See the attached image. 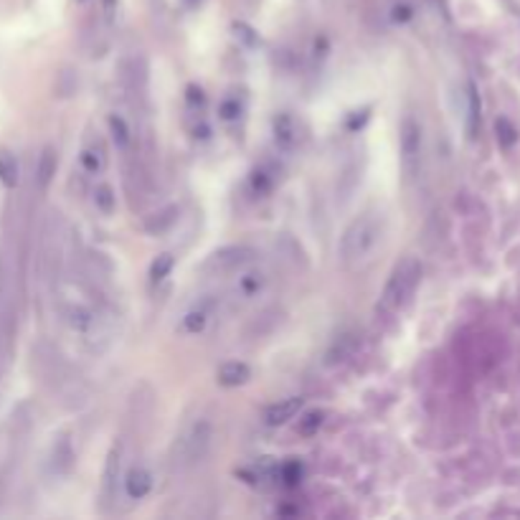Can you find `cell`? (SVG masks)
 Segmentation results:
<instances>
[{
    "label": "cell",
    "instance_id": "6da1fadb",
    "mask_svg": "<svg viewBox=\"0 0 520 520\" xmlns=\"http://www.w3.org/2000/svg\"><path fill=\"white\" fill-rule=\"evenodd\" d=\"M61 317L67 328L90 345H97L110 335V320L84 287L71 284L69 290H61Z\"/></svg>",
    "mask_w": 520,
    "mask_h": 520
},
{
    "label": "cell",
    "instance_id": "7a4b0ae2",
    "mask_svg": "<svg viewBox=\"0 0 520 520\" xmlns=\"http://www.w3.org/2000/svg\"><path fill=\"white\" fill-rule=\"evenodd\" d=\"M386 234V218L381 211H363L353 218L351 224L345 227L343 237H340L338 257L343 261V267H358L368 260L378 244L384 241Z\"/></svg>",
    "mask_w": 520,
    "mask_h": 520
},
{
    "label": "cell",
    "instance_id": "3957f363",
    "mask_svg": "<svg viewBox=\"0 0 520 520\" xmlns=\"http://www.w3.org/2000/svg\"><path fill=\"white\" fill-rule=\"evenodd\" d=\"M419 282H421V264L414 257L401 260L394 267V271L388 274L384 292H381V302L378 307L384 310L386 315H396L411 302V297L417 292Z\"/></svg>",
    "mask_w": 520,
    "mask_h": 520
},
{
    "label": "cell",
    "instance_id": "277c9868",
    "mask_svg": "<svg viewBox=\"0 0 520 520\" xmlns=\"http://www.w3.org/2000/svg\"><path fill=\"white\" fill-rule=\"evenodd\" d=\"M424 160V125L417 120V114H404L398 125V163L407 181H414L421 170Z\"/></svg>",
    "mask_w": 520,
    "mask_h": 520
},
{
    "label": "cell",
    "instance_id": "5b68a950",
    "mask_svg": "<svg viewBox=\"0 0 520 520\" xmlns=\"http://www.w3.org/2000/svg\"><path fill=\"white\" fill-rule=\"evenodd\" d=\"M211 444H214V424L206 417H198L186 427L181 440L175 444V452H178L175 462H181L183 467L198 464L208 454Z\"/></svg>",
    "mask_w": 520,
    "mask_h": 520
},
{
    "label": "cell",
    "instance_id": "8992f818",
    "mask_svg": "<svg viewBox=\"0 0 520 520\" xmlns=\"http://www.w3.org/2000/svg\"><path fill=\"white\" fill-rule=\"evenodd\" d=\"M257 257V251L251 249V247H224V249L214 251L208 261L204 264V270L208 274H214V277H227V274H237L241 271L251 260Z\"/></svg>",
    "mask_w": 520,
    "mask_h": 520
},
{
    "label": "cell",
    "instance_id": "52a82bcc",
    "mask_svg": "<svg viewBox=\"0 0 520 520\" xmlns=\"http://www.w3.org/2000/svg\"><path fill=\"white\" fill-rule=\"evenodd\" d=\"M271 137H274V145L277 150H282L287 155H292L294 150L302 143V130L300 122L294 120L292 112H277L271 120Z\"/></svg>",
    "mask_w": 520,
    "mask_h": 520
},
{
    "label": "cell",
    "instance_id": "ba28073f",
    "mask_svg": "<svg viewBox=\"0 0 520 520\" xmlns=\"http://www.w3.org/2000/svg\"><path fill=\"white\" fill-rule=\"evenodd\" d=\"M216 310H218L216 294L198 297V300L186 310V315H183V330H186L188 335H201V333L208 328V323H211V317L216 315Z\"/></svg>",
    "mask_w": 520,
    "mask_h": 520
},
{
    "label": "cell",
    "instance_id": "9c48e42d",
    "mask_svg": "<svg viewBox=\"0 0 520 520\" xmlns=\"http://www.w3.org/2000/svg\"><path fill=\"white\" fill-rule=\"evenodd\" d=\"M122 480V447L112 444V450L107 454V462H104V475H102V500L104 505H110L117 498V485Z\"/></svg>",
    "mask_w": 520,
    "mask_h": 520
},
{
    "label": "cell",
    "instance_id": "30bf717a",
    "mask_svg": "<svg viewBox=\"0 0 520 520\" xmlns=\"http://www.w3.org/2000/svg\"><path fill=\"white\" fill-rule=\"evenodd\" d=\"M80 165L87 175H102L107 168V147L100 137H90L80 150Z\"/></svg>",
    "mask_w": 520,
    "mask_h": 520
},
{
    "label": "cell",
    "instance_id": "8fae6325",
    "mask_svg": "<svg viewBox=\"0 0 520 520\" xmlns=\"http://www.w3.org/2000/svg\"><path fill=\"white\" fill-rule=\"evenodd\" d=\"M153 472L147 470L145 464H133L130 470L125 472L122 477V487H125L127 498L130 500H143L150 495V490H153Z\"/></svg>",
    "mask_w": 520,
    "mask_h": 520
},
{
    "label": "cell",
    "instance_id": "7c38bea8",
    "mask_svg": "<svg viewBox=\"0 0 520 520\" xmlns=\"http://www.w3.org/2000/svg\"><path fill=\"white\" fill-rule=\"evenodd\" d=\"M302 409H305V398H302V396H290V398H282V401L271 404V407L264 411V421H267L270 427H284V424H290Z\"/></svg>",
    "mask_w": 520,
    "mask_h": 520
},
{
    "label": "cell",
    "instance_id": "4fadbf2b",
    "mask_svg": "<svg viewBox=\"0 0 520 520\" xmlns=\"http://www.w3.org/2000/svg\"><path fill=\"white\" fill-rule=\"evenodd\" d=\"M251 368L244 361H227L218 366L216 371V381L224 388H239V386L249 384Z\"/></svg>",
    "mask_w": 520,
    "mask_h": 520
},
{
    "label": "cell",
    "instance_id": "5bb4252c",
    "mask_svg": "<svg viewBox=\"0 0 520 520\" xmlns=\"http://www.w3.org/2000/svg\"><path fill=\"white\" fill-rule=\"evenodd\" d=\"M107 127H110L114 147H117L120 153H130L133 145H135V133H133V127H130L125 117L120 112H112L107 117Z\"/></svg>",
    "mask_w": 520,
    "mask_h": 520
},
{
    "label": "cell",
    "instance_id": "9a60e30c",
    "mask_svg": "<svg viewBox=\"0 0 520 520\" xmlns=\"http://www.w3.org/2000/svg\"><path fill=\"white\" fill-rule=\"evenodd\" d=\"M264 287H267V274L261 270H251V271H244V274H239L237 280V297L241 300H254V297H260L264 292Z\"/></svg>",
    "mask_w": 520,
    "mask_h": 520
},
{
    "label": "cell",
    "instance_id": "2e32d148",
    "mask_svg": "<svg viewBox=\"0 0 520 520\" xmlns=\"http://www.w3.org/2000/svg\"><path fill=\"white\" fill-rule=\"evenodd\" d=\"M21 181V165L11 150H0V183L5 188H16Z\"/></svg>",
    "mask_w": 520,
    "mask_h": 520
},
{
    "label": "cell",
    "instance_id": "e0dca14e",
    "mask_svg": "<svg viewBox=\"0 0 520 520\" xmlns=\"http://www.w3.org/2000/svg\"><path fill=\"white\" fill-rule=\"evenodd\" d=\"M175 267V257L170 251H163L155 260L150 261V282L163 284L170 277V271Z\"/></svg>",
    "mask_w": 520,
    "mask_h": 520
},
{
    "label": "cell",
    "instance_id": "ac0fdd59",
    "mask_svg": "<svg viewBox=\"0 0 520 520\" xmlns=\"http://www.w3.org/2000/svg\"><path fill=\"white\" fill-rule=\"evenodd\" d=\"M54 173H57V153H54V147H46L44 153H41V160H38V170H36L41 191L48 188V183L54 178Z\"/></svg>",
    "mask_w": 520,
    "mask_h": 520
},
{
    "label": "cell",
    "instance_id": "d6986e66",
    "mask_svg": "<svg viewBox=\"0 0 520 520\" xmlns=\"http://www.w3.org/2000/svg\"><path fill=\"white\" fill-rule=\"evenodd\" d=\"M94 206L97 211H102L104 216H112L114 208H117V196H114V188L110 183H100L94 188Z\"/></svg>",
    "mask_w": 520,
    "mask_h": 520
},
{
    "label": "cell",
    "instance_id": "ffe728a7",
    "mask_svg": "<svg viewBox=\"0 0 520 520\" xmlns=\"http://www.w3.org/2000/svg\"><path fill=\"white\" fill-rule=\"evenodd\" d=\"M325 411H320V409H315V411H307V414H302V419H300V424H297V431L302 434V437H315L317 431L323 430V424H325Z\"/></svg>",
    "mask_w": 520,
    "mask_h": 520
},
{
    "label": "cell",
    "instance_id": "44dd1931",
    "mask_svg": "<svg viewBox=\"0 0 520 520\" xmlns=\"http://www.w3.org/2000/svg\"><path fill=\"white\" fill-rule=\"evenodd\" d=\"M218 117H221L227 125L237 122L239 117H241V104H239V100H224V102L218 104Z\"/></svg>",
    "mask_w": 520,
    "mask_h": 520
},
{
    "label": "cell",
    "instance_id": "7402d4cb",
    "mask_svg": "<svg viewBox=\"0 0 520 520\" xmlns=\"http://www.w3.org/2000/svg\"><path fill=\"white\" fill-rule=\"evenodd\" d=\"M251 186L257 193H267L271 188V178H267V170H254L251 173Z\"/></svg>",
    "mask_w": 520,
    "mask_h": 520
},
{
    "label": "cell",
    "instance_id": "603a6c76",
    "mask_svg": "<svg viewBox=\"0 0 520 520\" xmlns=\"http://www.w3.org/2000/svg\"><path fill=\"white\" fill-rule=\"evenodd\" d=\"M470 130H477V112H480V104H477V91L475 87H470Z\"/></svg>",
    "mask_w": 520,
    "mask_h": 520
},
{
    "label": "cell",
    "instance_id": "cb8c5ba5",
    "mask_svg": "<svg viewBox=\"0 0 520 520\" xmlns=\"http://www.w3.org/2000/svg\"><path fill=\"white\" fill-rule=\"evenodd\" d=\"M394 21L396 23L411 21V8H409V5H396V8H394Z\"/></svg>",
    "mask_w": 520,
    "mask_h": 520
}]
</instances>
